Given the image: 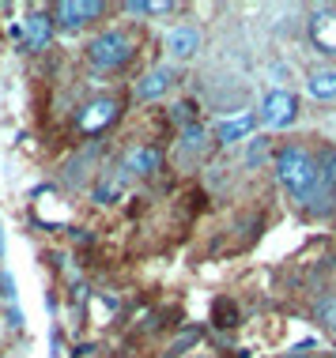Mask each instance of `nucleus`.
<instances>
[{
    "label": "nucleus",
    "instance_id": "nucleus-1",
    "mask_svg": "<svg viewBox=\"0 0 336 358\" xmlns=\"http://www.w3.org/2000/svg\"><path fill=\"white\" fill-rule=\"evenodd\" d=\"M276 178L295 200L310 204V196L318 192V159H314V151L299 148V143L280 148L276 151Z\"/></svg>",
    "mask_w": 336,
    "mask_h": 358
},
{
    "label": "nucleus",
    "instance_id": "nucleus-21",
    "mask_svg": "<svg viewBox=\"0 0 336 358\" xmlns=\"http://www.w3.org/2000/svg\"><path fill=\"white\" fill-rule=\"evenodd\" d=\"M0 298H8V302L15 306V279H12V272H0Z\"/></svg>",
    "mask_w": 336,
    "mask_h": 358
},
{
    "label": "nucleus",
    "instance_id": "nucleus-9",
    "mask_svg": "<svg viewBox=\"0 0 336 358\" xmlns=\"http://www.w3.org/2000/svg\"><path fill=\"white\" fill-rule=\"evenodd\" d=\"M208 148H212V132L208 129H200V124H189V129H181V136H178V148H174V159L186 166V162H193L200 159Z\"/></svg>",
    "mask_w": 336,
    "mask_h": 358
},
{
    "label": "nucleus",
    "instance_id": "nucleus-15",
    "mask_svg": "<svg viewBox=\"0 0 336 358\" xmlns=\"http://www.w3.org/2000/svg\"><path fill=\"white\" fill-rule=\"evenodd\" d=\"M306 91H310L314 99H321V102L336 99V69H321V72H314L310 80H306Z\"/></svg>",
    "mask_w": 336,
    "mask_h": 358
},
{
    "label": "nucleus",
    "instance_id": "nucleus-3",
    "mask_svg": "<svg viewBox=\"0 0 336 358\" xmlns=\"http://www.w3.org/2000/svg\"><path fill=\"white\" fill-rule=\"evenodd\" d=\"M295 117H299V99L291 91H268L261 113H257V121L268 129H287V124H295Z\"/></svg>",
    "mask_w": 336,
    "mask_h": 358
},
{
    "label": "nucleus",
    "instance_id": "nucleus-17",
    "mask_svg": "<svg viewBox=\"0 0 336 358\" xmlns=\"http://www.w3.org/2000/svg\"><path fill=\"white\" fill-rule=\"evenodd\" d=\"M170 4H148V0H129V4H125V12H132V15H159V12H167Z\"/></svg>",
    "mask_w": 336,
    "mask_h": 358
},
{
    "label": "nucleus",
    "instance_id": "nucleus-22",
    "mask_svg": "<svg viewBox=\"0 0 336 358\" xmlns=\"http://www.w3.org/2000/svg\"><path fill=\"white\" fill-rule=\"evenodd\" d=\"M265 148H268V140H253V148L246 155V166H257V162L265 159Z\"/></svg>",
    "mask_w": 336,
    "mask_h": 358
},
{
    "label": "nucleus",
    "instance_id": "nucleus-7",
    "mask_svg": "<svg viewBox=\"0 0 336 358\" xmlns=\"http://www.w3.org/2000/svg\"><path fill=\"white\" fill-rule=\"evenodd\" d=\"M306 31H310V42L321 53L336 57V8H314L310 19H306Z\"/></svg>",
    "mask_w": 336,
    "mask_h": 358
},
{
    "label": "nucleus",
    "instance_id": "nucleus-19",
    "mask_svg": "<svg viewBox=\"0 0 336 358\" xmlns=\"http://www.w3.org/2000/svg\"><path fill=\"white\" fill-rule=\"evenodd\" d=\"M318 321H321L325 328H332V332H336V298H325V302L318 306Z\"/></svg>",
    "mask_w": 336,
    "mask_h": 358
},
{
    "label": "nucleus",
    "instance_id": "nucleus-13",
    "mask_svg": "<svg viewBox=\"0 0 336 358\" xmlns=\"http://www.w3.org/2000/svg\"><path fill=\"white\" fill-rule=\"evenodd\" d=\"M253 129H257L253 113H242V117H234V121H219L216 124V143H223V148H230V143H242Z\"/></svg>",
    "mask_w": 336,
    "mask_h": 358
},
{
    "label": "nucleus",
    "instance_id": "nucleus-8",
    "mask_svg": "<svg viewBox=\"0 0 336 358\" xmlns=\"http://www.w3.org/2000/svg\"><path fill=\"white\" fill-rule=\"evenodd\" d=\"M200 42H204V34H200V27H193V23H178L167 31V50H170V57H178V61L197 57Z\"/></svg>",
    "mask_w": 336,
    "mask_h": 358
},
{
    "label": "nucleus",
    "instance_id": "nucleus-2",
    "mask_svg": "<svg viewBox=\"0 0 336 358\" xmlns=\"http://www.w3.org/2000/svg\"><path fill=\"white\" fill-rule=\"evenodd\" d=\"M88 57L94 69H121V64L132 61V38L125 31H102L94 42L88 45Z\"/></svg>",
    "mask_w": 336,
    "mask_h": 358
},
{
    "label": "nucleus",
    "instance_id": "nucleus-5",
    "mask_svg": "<svg viewBox=\"0 0 336 358\" xmlns=\"http://www.w3.org/2000/svg\"><path fill=\"white\" fill-rule=\"evenodd\" d=\"M102 12H106L102 0H61V4L53 8V27L80 31V27H88L91 19H99Z\"/></svg>",
    "mask_w": 336,
    "mask_h": 358
},
{
    "label": "nucleus",
    "instance_id": "nucleus-10",
    "mask_svg": "<svg viewBox=\"0 0 336 358\" xmlns=\"http://www.w3.org/2000/svg\"><path fill=\"white\" fill-rule=\"evenodd\" d=\"M53 42V15H46V12H31L27 15V23H23V50H46V45Z\"/></svg>",
    "mask_w": 336,
    "mask_h": 358
},
{
    "label": "nucleus",
    "instance_id": "nucleus-11",
    "mask_svg": "<svg viewBox=\"0 0 336 358\" xmlns=\"http://www.w3.org/2000/svg\"><path fill=\"white\" fill-rule=\"evenodd\" d=\"M170 87H174V69H167V64H162V69H151L136 83V99L140 102H155V99H162V94L170 91Z\"/></svg>",
    "mask_w": 336,
    "mask_h": 358
},
{
    "label": "nucleus",
    "instance_id": "nucleus-18",
    "mask_svg": "<svg viewBox=\"0 0 336 358\" xmlns=\"http://www.w3.org/2000/svg\"><path fill=\"white\" fill-rule=\"evenodd\" d=\"M174 121L178 124H186V129H189V124H197V102H174Z\"/></svg>",
    "mask_w": 336,
    "mask_h": 358
},
{
    "label": "nucleus",
    "instance_id": "nucleus-20",
    "mask_svg": "<svg viewBox=\"0 0 336 358\" xmlns=\"http://www.w3.org/2000/svg\"><path fill=\"white\" fill-rule=\"evenodd\" d=\"M212 313H219V317H223V321H219V324H238V309L234 306H230V302H216V309H212Z\"/></svg>",
    "mask_w": 336,
    "mask_h": 358
},
{
    "label": "nucleus",
    "instance_id": "nucleus-23",
    "mask_svg": "<svg viewBox=\"0 0 336 358\" xmlns=\"http://www.w3.org/2000/svg\"><path fill=\"white\" fill-rule=\"evenodd\" d=\"M284 358H310V355H306V351H295V347H291V351H287Z\"/></svg>",
    "mask_w": 336,
    "mask_h": 358
},
{
    "label": "nucleus",
    "instance_id": "nucleus-14",
    "mask_svg": "<svg viewBox=\"0 0 336 358\" xmlns=\"http://www.w3.org/2000/svg\"><path fill=\"white\" fill-rule=\"evenodd\" d=\"M125 185H129V170H110L106 178L94 185V200H99V204H113L125 192Z\"/></svg>",
    "mask_w": 336,
    "mask_h": 358
},
{
    "label": "nucleus",
    "instance_id": "nucleus-6",
    "mask_svg": "<svg viewBox=\"0 0 336 358\" xmlns=\"http://www.w3.org/2000/svg\"><path fill=\"white\" fill-rule=\"evenodd\" d=\"M314 159H318V192L310 196V208L325 211V200H336V148H321Z\"/></svg>",
    "mask_w": 336,
    "mask_h": 358
},
{
    "label": "nucleus",
    "instance_id": "nucleus-12",
    "mask_svg": "<svg viewBox=\"0 0 336 358\" xmlns=\"http://www.w3.org/2000/svg\"><path fill=\"white\" fill-rule=\"evenodd\" d=\"M159 166H162L159 148H129L125 151V162H121V170L136 173V178H148V173H155Z\"/></svg>",
    "mask_w": 336,
    "mask_h": 358
},
{
    "label": "nucleus",
    "instance_id": "nucleus-16",
    "mask_svg": "<svg viewBox=\"0 0 336 358\" xmlns=\"http://www.w3.org/2000/svg\"><path fill=\"white\" fill-rule=\"evenodd\" d=\"M197 340H200V328H189V332H181L178 340H174V343L167 347V358H178L181 351H186V347H193Z\"/></svg>",
    "mask_w": 336,
    "mask_h": 358
},
{
    "label": "nucleus",
    "instance_id": "nucleus-4",
    "mask_svg": "<svg viewBox=\"0 0 336 358\" xmlns=\"http://www.w3.org/2000/svg\"><path fill=\"white\" fill-rule=\"evenodd\" d=\"M118 117H121V102L118 99H110V94L91 99L80 110V132H83V136H99V132H106Z\"/></svg>",
    "mask_w": 336,
    "mask_h": 358
}]
</instances>
